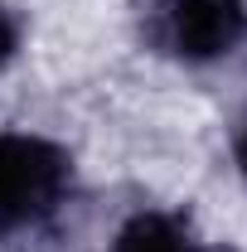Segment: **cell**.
<instances>
[{
    "instance_id": "1",
    "label": "cell",
    "mask_w": 247,
    "mask_h": 252,
    "mask_svg": "<svg viewBox=\"0 0 247 252\" xmlns=\"http://www.w3.org/2000/svg\"><path fill=\"white\" fill-rule=\"evenodd\" d=\"M78 194V156L39 126H0V238H25Z\"/></svg>"
},
{
    "instance_id": "2",
    "label": "cell",
    "mask_w": 247,
    "mask_h": 252,
    "mask_svg": "<svg viewBox=\"0 0 247 252\" xmlns=\"http://www.w3.org/2000/svg\"><path fill=\"white\" fill-rule=\"evenodd\" d=\"M141 49L175 68H218L247 49V0H141Z\"/></svg>"
},
{
    "instance_id": "3",
    "label": "cell",
    "mask_w": 247,
    "mask_h": 252,
    "mask_svg": "<svg viewBox=\"0 0 247 252\" xmlns=\"http://www.w3.org/2000/svg\"><path fill=\"white\" fill-rule=\"evenodd\" d=\"M102 252H209L204 238L189 228L185 214L175 209H136L117 223L112 243Z\"/></svg>"
},
{
    "instance_id": "5",
    "label": "cell",
    "mask_w": 247,
    "mask_h": 252,
    "mask_svg": "<svg viewBox=\"0 0 247 252\" xmlns=\"http://www.w3.org/2000/svg\"><path fill=\"white\" fill-rule=\"evenodd\" d=\"M233 165H238V175L247 180V117L238 122V131H233Z\"/></svg>"
},
{
    "instance_id": "4",
    "label": "cell",
    "mask_w": 247,
    "mask_h": 252,
    "mask_svg": "<svg viewBox=\"0 0 247 252\" xmlns=\"http://www.w3.org/2000/svg\"><path fill=\"white\" fill-rule=\"evenodd\" d=\"M25 54V15L15 0H0V78L20 63Z\"/></svg>"
}]
</instances>
